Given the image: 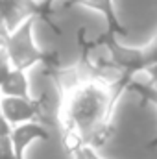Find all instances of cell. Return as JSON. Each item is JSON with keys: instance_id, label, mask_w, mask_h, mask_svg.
I'll return each instance as SVG.
<instances>
[{"instance_id": "1", "label": "cell", "mask_w": 157, "mask_h": 159, "mask_svg": "<svg viewBox=\"0 0 157 159\" xmlns=\"http://www.w3.org/2000/svg\"><path fill=\"white\" fill-rule=\"evenodd\" d=\"M113 100L107 85L96 81H85L78 85L69 104V124L78 129L83 137L92 133L98 126L107 124V117L113 109Z\"/></svg>"}, {"instance_id": "2", "label": "cell", "mask_w": 157, "mask_h": 159, "mask_svg": "<svg viewBox=\"0 0 157 159\" xmlns=\"http://www.w3.org/2000/svg\"><path fill=\"white\" fill-rule=\"evenodd\" d=\"M34 22H35V17L24 19L15 30L9 32L7 39L4 41V52L9 59L11 69L26 70V69L41 63V59H43V50L35 46L34 37H32Z\"/></svg>"}, {"instance_id": "3", "label": "cell", "mask_w": 157, "mask_h": 159, "mask_svg": "<svg viewBox=\"0 0 157 159\" xmlns=\"http://www.w3.org/2000/svg\"><path fill=\"white\" fill-rule=\"evenodd\" d=\"M39 15V7L35 0H0V41L7 39L9 32L17 28V17H35Z\"/></svg>"}, {"instance_id": "4", "label": "cell", "mask_w": 157, "mask_h": 159, "mask_svg": "<svg viewBox=\"0 0 157 159\" xmlns=\"http://www.w3.org/2000/svg\"><path fill=\"white\" fill-rule=\"evenodd\" d=\"M0 113L11 126H19L24 122H35L39 117V100L37 98H0Z\"/></svg>"}, {"instance_id": "5", "label": "cell", "mask_w": 157, "mask_h": 159, "mask_svg": "<svg viewBox=\"0 0 157 159\" xmlns=\"http://www.w3.org/2000/svg\"><path fill=\"white\" fill-rule=\"evenodd\" d=\"M35 139L50 141L48 129H46L44 126H41L39 122H24V124L13 126V128H11V133H9V141H11L15 157L22 159L26 146H28L32 141H35Z\"/></svg>"}, {"instance_id": "6", "label": "cell", "mask_w": 157, "mask_h": 159, "mask_svg": "<svg viewBox=\"0 0 157 159\" xmlns=\"http://www.w3.org/2000/svg\"><path fill=\"white\" fill-rule=\"evenodd\" d=\"M72 6H85V7H91L94 11L104 13V17L107 20V30H113L117 35H122V37L129 35V32L118 22L111 0H67L65 2V7H72Z\"/></svg>"}, {"instance_id": "7", "label": "cell", "mask_w": 157, "mask_h": 159, "mask_svg": "<svg viewBox=\"0 0 157 159\" xmlns=\"http://www.w3.org/2000/svg\"><path fill=\"white\" fill-rule=\"evenodd\" d=\"M0 94L2 96H13V98H32L26 70L11 69V72L7 74V78L4 80V83L0 87Z\"/></svg>"}, {"instance_id": "8", "label": "cell", "mask_w": 157, "mask_h": 159, "mask_svg": "<svg viewBox=\"0 0 157 159\" xmlns=\"http://www.w3.org/2000/svg\"><path fill=\"white\" fill-rule=\"evenodd\" d=\"M154 65H157V35L148 46L142 48V67H144V70L154 67Z\"/></svg>"}, {"instance_id": "9", "label": "cell", "mask_w": 157, "mask_h": 159, "mask_svg": "<svg viewBox=\"0 0 157 159\" xmlns=\"http://www.w3.org/2000/svg\"><path fill=\"white\" fill-rule=\"evenodd\" d=\"M9 72H11V65H9V59H7V56L4 52V46H2L0 48V87H2L4 80L7 78ZM0 98H2V94H0Z\"/></svg>"}, {"instance_id": "10", "label": "cell", "mask_w": 157, "mask_h": 159, "mask_svg": "<svg viewBox=\"0 0 157 159\" xmlns=\"http://www.w3.org/2000/svg\"><path fill=\"white\" fill-rule=\"evenodd\" d=\"M0 159H17L9 137H0Z\"/></svg>"}, {"instance_id": "11", "label": "cell", "mask_w": 157, "mask_h": 159, "mask_svg": "<svg viewBox=\"0 0 157 159\" xmlns=\"http://www.w3.org/2000/svg\"><path fill=\"white\" fill-rule=\"evenodd\" d=\"M76 159H100L89 146H78L76 148Z\"/></svg>"}, {"instance_id": "12", "label": "cell", "mask_w": 157, "mask_h": 159, "mask_svg": "<svg viewBox=\"0 0 157 159\" xmlns=\"http://www.w3.org/2000/svg\"><path fill=\"white\" fill-rule=\"evenodd\" d=\"M11 124L7 122V120L4 119V115L0 113V137H9V133H11Z\"/></svg>"}, {"instance_id": "13", "label": "cell", "mask_w": 157, "mask_h": 159, "mask_svg": "<svg viewBox=\"0 0 157 159\" xmlns=\"http://www.w3.org/2000/svg\"><path fill=\"white\" fill-rule=\"evenodd\" d=\"M150 148H157V135H155L154 141H150Z\"/></svg>"}]
</instances>
